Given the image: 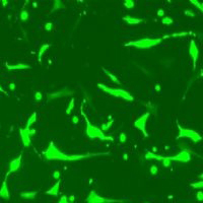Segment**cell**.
I'll use <instances>...</instances> for the list:
<instances>
[{
	"label": "cell",
	"mask_w": 203,
	"mask_h": 203,
	"mask_svg": "<svg viewBox=\"0 0 203 203\" xmlns=\"http://www.w3.org/2000/svg\"><path fill=\"white\" fill-rule=\"evenodd\" d=\"M102 69H103V71H104V72L106 73V75H107V76L109 77V78H110L113 82H115V83H117V84H120V83H121V82H120V80L118 79V77L114 75V74H113L112 72H110V71H109V70H107L105 67H103Z\"/></svg>",
	"instance_id": "cell-17"
},
{
	"label": "cell",
	"mask_w": 203,
	"mask_h": 203,
	"mask_svg": "<svg viewBox=\"0 0 203 203\" xmlns=\"http://www.w3.org/2000/svg\"><path fill=\"white\" fill-rule=\"evenodd\" d=\"M74 105H75V101H74V99L72 98L70 100L69 104H68L67 106V109H66V115H69V114H71V112H72V110L74 109Z\"/></svg>",
	"instance_id": "cell-25"
},
{
	"label": "cell",
	"mask_w": 203,
	"mask_h": 203,
	"mask_svg": "<svg viewBox=\"0 0 203 203\" xmlns=\"http://www.w3.org/2000/svg\"><path fill=\"white\" fill-rule=\"evenodd\" d=\"M162 38H143L139 40H134V41H130L125 44L126 47H133L136 49H150L152 47H156L159 44L162 43Z\"/></svg>",
	"instance_id": "cell-3"
},
{
	"label": "cell",
	"mask_w": 203,
	"mask_h": 203,
	"mask_svg": "<svg viewBox=\"0 0 203 203\" xmlns=\"http://www.w3.org/2000/svg\"><path fill=\"white\" fill-rule=\"evenodd\" d=\"M5 66L8 70H21V69H30L31 66L28 64H25V63H18V64H8L6 63L5 64Z\"/></svg>",
	"instance_id": "cell-14"
},
{
	"label": "cell",
	"mask_w": 203,
	"mask_h": 203,
	"mask_svg": "<svg viewBox=\"0 0 203 203\" xmlns=\"http://www.w3.org/2000/svg\"><path fill=\"white\" fill-rule=\"evenodd\" d=\"M67 200L69 201L70 203H73L74 202V200H75V197H74V195H71V196H69V197H67Z\"/></svg>",
	"instance_id": "cell-40"
},
{
	"label": "cell",
	"mask_w": 203,
	"mask_h": 203,
	"mask_svg": "<svg viewBox=\"0 0 203 203\" xmlns=\"http://www.w3.org/2000/svg\"><path fill=\"white\" fill-rule=\"evenodd\" d=\"M37 122V113L34 112L32 115H31V117L28 118V123H27V126H25V128L27 129H30L31 126H32L33 124H35V123Z\"/></svg>",
	"instance_id": "cell-21"
},
{
	"label": "cell",
	"mask_w": 203,
	"mask_h": 203,
	"mask_svg": "<svg viewBox=\"0 0 203 203\" xmlns=\"http://www.w3.org/2000/svg\"><path fill=\"white\" fill-rule=\"evenodd\" d=\"M149 116H150V113L146 112L142 116H140L139 118L134 122V127L141 131L145 137H148V133L146 131V122H147L148 118H149Z\"/></svg>",
	"instance_id": "cell-7"
},
{
	"label": "cell",
	"mask_w": 203,
	"mask_h": 203,
	"mask_svg": "<svg viewBox=\"0 0 203 203\" xmlns=\"http://www.w3.org/2000/svg\"><path fill=\"white\" fill-rule=\"evenodd\" d=\"M0 197L3 199H6V200L10 198L9 190H8V187H7V177L4 178V181L2 183L1 187H0Z\"/></svg>",
	"instance_id": "cell-13"
},
{
	"label": "cell",
	"mask_w": 203,
	"mask_h": 203,
	"mask_svg": "<svg viewBox=\"0 0 203 203\" xmlns=\"http://www.w3.org/2000/svg\"><path fill=\"white\" fill-rule=\"evenodd\" d=\"M28 18H30V14L27 10H25V7H22V9L21 11V14H19V18H21V21H27Z\"/></svg>",
	"instance_id": "cell-22"
},
{
	"label": "cell",
	"mask_w": 203,
	"mask_h": 203,
	"mask_svg": "<svg viewBox=\"0 0 203 203\" xmlns=\"http://www.w3.org/2000/svg\"><path fill=\"white\" fill-rule=\"evenodd\" d=\"M73 95V90H69V88H62L57 91H53L47 95L48 100H56L60 98H65V97H69Z\"/></svg>",
	"instance_id": "cell-10"
},
{
	"label": "cell",
	"mask_w": 203,
	"mask_h": 203,
	"mask_svg": "<svg viewBox=\"0 0 203 203\" xmlns=\"http://www.w3.org/2000/svg\"><path fill=\"white\" fill-rule=\"evenodd\" d=\"M122 19L124 21H126L128 25H138L140 22L143 21V19L142 18H134V16H130V15H125L123 16Z\"/></svg>",
	"instance_id": "cell-15"
},
{
	"label": "cell",
	"mask_w": 203,
	"mask_h": 203,
	"mask_svg": "<svg viewBox=\"0 0 203 203\" xmlns=\"http://www.w3.org/2000/svg\"><path fill=\"white\" fill-rule=\"evenodd\" d=\"M15 87H16L15 83H9V84H8V88H9L10 90H15Z\"/></svg>",
	"instance_id": "cell-41"
},
{
	"label": "cell",
	"mask_w": 203,
	"mask_h": 203,
	"mask_svg": "<svg viewBox=\"0 0 203 203\" xmlns=\"http://www.w3.org/2000/svg\"><path fill=\"white\" fill-rule=\"evenodd\" d=\"M192 35V32H179V33H174L170 36V38H180V37H186Z\"/></svg>",
	"instance_id": "cell-24"
},
{
	"label": "cell",
	"mask_w": 203,
	"mask_h": 203,
	"mask_svg": "<svg viewBox=\"0 0 203 203\" xmlns=\"http://www.w3.org/2000/svg\"><path fill=\"white\" fill-rule=\"evenodd\" d=\"M0 3L2 4V6L5 7V6H6V5L8 4V1H0Z\"/></svg>",
	"instance_id": "cell-43"
},
{
	"label": "cell",
	"mask_w": 203,
	"mask_h": 203,
	"mask_svg": "<svg viewBox=\"0 0 203 203\" xmlns=\"http://www.w3.org/2000/svg\"><path fill=\"white\" fill-rule=\"evenodd\" d=\"M37 195V192H35V191H30V192H21V197L24 199H30L32 200L36 197Z\"/></svg>",
	"instance_id": "cell-20"
},
{
	"label": "cell",
	"mask_w": 203,
	"mask_h": 203,
	"mask_svg": "<svg viewBox=\"0 0 203 203\" xmlns=\"http://www.w3.org/2000/svg\"><path fill=\"white\" fill-rule=\"evenodd\" d=\"M168 158L170 161L187 164V162H189L191 161V151L187 149H182L179 153H177L173 156H168Z\"/></svg>",
	"instance_id": "cell-8"
},
{
	"label": "cell",
	"mask_w": 203,
	"mask_h": 203,
	"mask_svg": "<svg viewBox=\"0 0 203 203\" xmlns=\"http://www.w3.org/2000/svg\"><path fill=\"white\" fill-rule=\"evenodd\" d=\"M190 186L194 189H201L203 187V182L202 181H198V182H195V183H191Z\"/></svg>",
	"instance_id": "cell-28"
},
{
	"label": "cell",
	"mask_w": 203,
	"mask_h": 203,
	"mask_svg": "<svg viewBox=\"0 0 203 203\" xmlns=\"http://www.w3.org/2000/svg\"><path fill=\"white\" fill-rule=\"evenodd\" d=\"M177 127H178V130H179L178 135H177V137H176L177 139L188 138V139H191L193 142H195V143H197V142H200L202 140V136L200 135L198 132H196L195 130L189 129V128L182 127L178 122H177Z\"/></svg>",
	"instance_id": "cell-5"
},
{
	"label": "cell",
	"mask_w": 203,
	"mask_h": 203,
	"mask_svg": "<svg viewBox=\"0 0 203 203\" xmlns=\"http://www.w3.org/2000/svg\"><path fill=\"white\" fill-rule=\"evenodd\" d=\"M64 8H65L64 2L59 1V0H55V1L53 2V7H52V10H51V12H53V11H56V10H58V9H64Z\"/></svg>",
	"instance_id": "cell-18"
},
{
	"label": "cell",
	"mask_w": 203,
	"mask_h": 203,
	"mask_svg": "<svg viewBox=\"0 0 203 203\" xmlns=\"http://www.w3.org/2000/svg\"><path fill=\"white\" fill-rule=\"evenodd\" d=\"M184 14H185L186 16H189V18H194V16H195V13H194V11L191 10V9H186L184 11Z\"/></svg>",
	"instance_id": "cell-32"
},
{
	"label": "cell",
	"mask_w": 203,
	"mask_h": 203,
	"mask_svg": "<svg viewBox=\"0 0 203 203\" xmlns=\"http://www.w3.org/2000/svg\"><path fill=\"white\" fill-rule=\"evenodd\" d=\"M154 90H156V91H161V85H159V84H156V87H154Z\"/></svg>",
	"instance_id": "cell-42"
},
{
	"label": "cell",
	"mask_w": 203,
	"mask_h": 203,
	"mask_svg": "<svg viewBox=\"0 0 203 203\" xmlns=\"http://www.w3.org/2000/svg\"><path fill=\"white\" fill-rule=\"evenodd\" d=\"M162 24L170 25L173 24V18H170V16H164V18H162Z\"/></svg>",
	"instance_id": "cell-26"
},
{
	"label": "cell",
	"mask_w": 203,
	"mask_h": 203,
	"mask_svg": "<svg viewBox=\"0 0 203 203\" xmlns=\"http://www.w3.org/2000/svg\"><path fill=\"white\" fill-rule=\"evenodd\" d=\"M196 198H197V200H198V201H202V200H203V193H202V191H199V192H197Z\"/></svg>",
	"instance_id": "cell-36"
},
{
	"label": "cell",
	"mask_w": 203,
	"mask_h": 203,
	"mask_svg": "<svg viewBox=\"0 0 203 203\" xmlns=\"http://www.w3.org/2000/svg\"><path fill=\"white\" fill-rule=\"evenodd\" d=\"M119 141L121 142V143H125V142L127 141V136L126 134H125L124 132H121L119 135Z\"/></svg>",
	"instance_id": "cell-31"
},
{
	"label": "cell",
	"mask_w": 203,
	"mask_h": 203,
	"mask_svg": "<svg viewBox=\"0 0 203 203\" xmlns=\"http://www.w3.org/2000/svg\"><path fill=\"white\" fill-rule=\"evenodd\" d=\"M0 93H6V91H5L4 90H3V87L0 85Z\"/></svg>",
	"instance_id": "cell-45"
},
{
	"label": "cell",
	"mask_w": 203,
	"mask_h": 203,
	"mask_svg": "<svg viewBox=\"0 0 203 203\" xmlns=\"http://www.w3.org/2000/svg\"><path fill=\"white\" fill-rule=\"evenodd\" d=\"M122 200L118 199H110L106 197L100 196L96 191H90L88 196L87 197V203H121Z\"/></svg>",
	"instance_id": "cell-6"
},
{
	"label": "cell",
	"mask_w": 203,
	"mask_h": 203,
	"mask_svg": "<svg viewBox=\"0 0 203 203\" xmlns=\"http://www.w3.org/2000/svg\"><path fill=\"white\" fill-rule=\"evenodd\" d=\"M59 187H60V180H58V181L56 182V184L53 185L52 187L46 192V194L50 196H57L59 194Z\"/></svg>",
	"instance_id": "cell-16"
},
{
	"label": "cell",
	"mask_w": 203,
	"mask_h": 203,
	"mask_svg": "<svg viewBox=\"0 0 203 203\" xmlns=\"http://www.w3.org/2000/svg\"><path fill=\"white\" fill-rule=\"evenodd\" d=\"M72 122H73V124H78V122H79V119H78V117L77 116H73L72 117Z\"/></svg>",
	"instance_id": "cell-38"
},
{
	"label": "cell",
	"mask_w": 203,
	"mask_h": 203,
	"mask_svg": "<svg viewBox=\"0 0 203 203\" xmlns=\"http://www.w3.org/2000/svg\"><path fill=\"white\" fill-rule=\"evenodd\" d=\"M123 4H124V6L126 7L127 9H131V8L135 6V3H134L133 1H131V0H125V1L123 2Z\"/></svg>",
	"instance_id": "cell-27"
},
{
	"label": "cell",
	"mask_w": 203,
	"mask_h": 203,
	"mask_svg": "<svg viewBox=\"0 0 203 203\" xmlns=\"http://www.w3.org/2000/svg\"><path fill=\"white\" fill-rule=\"evenodd\" d=\"M21 154L19 156H18L16 159H12V161L10 162L9 164V167H8V172L6 173V176L5 177H8V175L11 173H14V172H18L19 170V168H21Z\"/></svg>",
	"instance_id": "cell-12"
},
{
	"label": "cell",
	"mask_w": 203,
	"mask_h": 203,
	"mask_svg": "<svg viewBox=\"0 0 203 203\" xmlns=\"http://www.w3.org/2000/svg\"><path fill=\"white\" fill-rule=\"evenodd\" d=\"M98 87L100 90H102L105 93H109L110 96H113L115 98H119V99H123L125 101L128 102H132L134 98L132 97V95L129 93V91L123 90V88H115V87H109L106 84L103 83H98Z\"/></svg>",
	"instance_id": "cell-4"
},
{
	"label": "cell",
	"mask_w": 203,
	"mask_h": 203,
	"mask_svg": "<svg viewBox=\"0 0 203 203\" xmlns=\"http://www.w3.org/2000/svg\"><path fill=\"white\" fill-rule=\"evenodd\" d=\"M108 154H110L109 151L98 153H85V154H67L58 149L53 141H51L49 143V146L47 147V149L43 151V156L46 159H48V161H62V162H75V161H80V159H83L93 158V156H108Z\"/></svg>",
	"instance_id": "cell-1"
},
{
	"label": "cell",
	"mask_w": 203,
	"mask_h": 203,
	"mask_svg": "<svg viewBox=\"0 0 203 203\" xmlns=\"http://www.w3.org/2000/svg\"><path fill=\"white\" fill-rule=\"evenodd\" d=\"M149 172H150V174L151 175H153V176H156V174L159 173V168L156 167V165H152L150 167V169H149Z\"/></svg>",
	"instance_id": "cell-30"
},
{
	"label": "cell",
	"mask_w": 203,
	"mask_h": 203,
	"mask_svg": "<svg viewBox=\"0 0 203 203\" xmlns=\"http://www.w3.org/2000/svg\"><path fill=\"white\" fill-rule=\"evenodd\" d=\"M113 123H114V119L112 118V119H111L109 122H107V123H104V124L102 125L101 130L103 131V132H106V131L110 130V128H111V126H112V125H113Z\"/></svg>",
	"instance_id": "cell-23"
},
{
	"label": "cell",
	"mask_w": 203,
	"mask_h": 203,
	"mask_svg": "<svg viewBox=\"0 0 203 203\" xmlns=\"http://www.w3.org/2000/svg\"><path fill=\"white\" fill-rule=\"evenodd\" d=\"M191 4L195 5V6L198 8V9H200V11H203V4L201 3V2H198V1H195V0H191Z\"/></svg>",
	"instance_id": "cell-29"
},
{
	"label": "cell",
	"mask_w": 203,
	"mask_h": 203,
	"mask_svg": "<svg viewBox=\"0 0 203 203\" xmlns=\"http://www.w3.org/2000/svg\"><path fill=\"white\" fill-rule=\"evenodd\" d=\"M33 5H34V7H37V6H38V4H37L36 2H34V4H33Z\"/></svg>",
	"instance_id": "cell-46"
},
{
	"label": "cell",
	"mask_w": 203,
	"mask_h": 203,
	"mask_svg": "<svg viewBox=\"0 0 203 203\" xmlns=\"http://www.w3.org/2000/svg\"><path fill=\"white\" fill-rule=\"evenodd\" d=\"M145 203H147V202H145Z\"/></svg>",
	"instance_id": "cell-47"
},
{
	"label": "cell",
	"mask_w": 203,
	"mask_h": 203,
	"mask_svg": "<svg viewBox=\"0 0 203 203\" xmlns=\"http://www.w3.org/2000/svg\"><path fill=\"white\" fill-rule=\"evenodd\" d=\"M52 176H53V179H57V180H58V179H60V176H61V174H60L59 171H55L53 173Z\"/></svg>",
	"instance_id": "cell-37"
},
{
	"label": "cell",
	"mask_w": 203,
	"mask_h": 203,
	"mask_svg": "<svg viewBox=\"0 0 203 203\" xmlns=\"http://www.w3.org/2000/svg\"><path fill=\"white\" fill-rule=\"evenodd\" d=\"M156 14H158V16H162V18H164V16H165V11H164V9H159Z\"/></svg>",
	"instance_id": "cell-39"
},
{
	"label": "cell",
	"mask_w": 203,
	"mask_h": 203,
	"mask_svg": "<svg viewBox=\"0 0 203 203\" xmlns=\"http://www.w3.org/2000/svg\"><path fill=\"white\" fill-rule=\"evenodd\" d=\"M80 113L81 115L83 116V118L85 120V123H87V127H85V134H87V136L88 138H99L103 140V141H114V138L112 136H108L106 135V134L103 132L101 130V128L95 126V125H93L90 123V121L88 120L87 116L85 115V113L83 112V110H82V106L80 107Z\"/></svg>",
	"instance_id": "cell-2"
},
{
	"label": "cell",
	"mask_w": 203,
	"mask_h": 203,
	"mask_svg": "<svg viewBox=\"0 0 203 203\" xmlns=\"http://www.w3.org/2000/svg\"><path fill=\"white\" fill-rule=\"evenodd\" d=\"M57 203H70V202L67 200V196L63 195V196H61V198L59 199V201Z\"/></svg>",
	"instance_id": "cell-35"
},
{
	"label": "cell",
	"mask_w": 203,
	"mask_h": 203,
	"mask_svg": "<svg viewBox=\"0 0 203 203\" xmlns=\"http://www.w3.org/2000/svg\"><path fill=\"white\" fill-rule=\"evenodd\" d=\"M36 129H27V128H24V129L19 130V134H21V138L22 143L25 147H30L32 145V136L35 135Z\"/></svg>",
	"instance_id": "cell-9"
},
{
	"label": "cell",
	"mask_w": 203,
	"mask_h": 203,
	"mask_svg": "<svg viewBox=\"0 0 203 203\" xmlns=\"http://www.w3.org/2000/svg\"><path fill=\"white\" fill-rule=\"evenodd\" d=\"M50 44H44V45H42L41 46V48H40V50H39V54H38V60H39V62H41L42 61V56H43V54H44L46 51H47L48 49L50 48Z\"/></svg>",
	"instance_id": "cell-19"
},
{
	"label": "cell",
	"mask_w": 203,
	"mask_h": 203,
	"mask_svg": "<svg viewBox=\"0 0 203 203\" xmlns=\"http://www.w3.org/2000/svg\"><path fill=\"white\" fill-rule=\"evenodd\" d=\"M42 99H43V95L40 91H37V93H35V100H36V102H41L42 101Z\"/></svg>",
	"instance_id": "cell-33"
},
{
	"label": "cell",
	"mask_w": 203,
	"mask_h": 203,
	"mask_svg": "<svg viewBox=\"0 0 203 203\" xmlns=\"http://www.w3.org/2000/svg\"><path fill=\"white\" fill-rule=\"evenodd\" d=\"M52 28H53V24H52V22H47V24L45 25V30L47 31V32L52 31Z\"/></svg>",
	"instance_id": "cell-34"
},
{
	"label": "cell",
	"mask_w": 203,
	"mask_h": 203,
	"mask_svg": "<svg viewBox=\"0 0 203 203\" xmlns=\"http://www.w3.org/2000/svg\"><path fill=\"white\" fill-rule=\"evenodd\" d=\"M123 159H124V161H127V159H128V154L127 153L123 154Z\"/></svg>",
	"instance_id": "cell-44"
},
{
	"label": "cell",
	"mask_w": 203,
	"mask_h": 203,
	"mask_svg": "<svg viewBox=\"0 0 203 203\" xmlns=\"http://www.w3.org/2000/svg\"><path fill=\"white\" fill-rule=\"evenodd\" d=\"M189 54L193 60V68L195 69L197 59H198V57H199V50H198V48H197L195 41H193V40L190 42V45H189Z\"/></svg>",
	"instance_id": "cell-11"
}]
</instances>
